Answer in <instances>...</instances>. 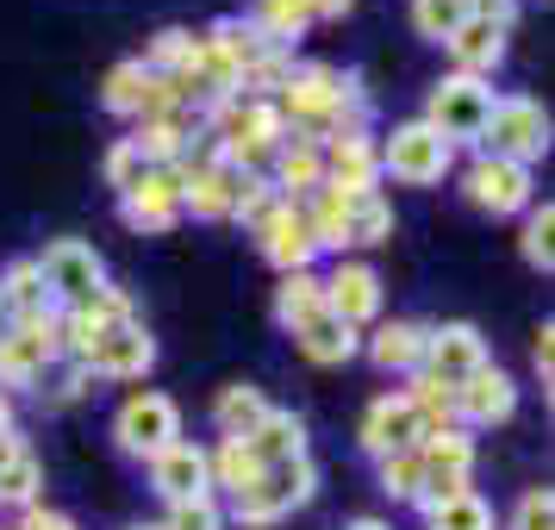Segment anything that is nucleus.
<instances>
[{"instance_id":"nucleus-1","label":"nucleus","mask_w":555,"mask_h":530,"mask_svg":"<svg viewBox=\"0 0 555 530\" xmlns=\"http://www.w3.org/2000/svg\"><path fill=\"white\" fill-rule=\"evenodd\" d=\"M312 493H319V468H312V455H294V462H275L250 493H231L225 518H237L244 530H269V525H281L287 512L312 505Z\"/></svg>"},{"instance_id":"nucleus-2","label":"nucleus","mask_w":555,"mask_h":530,"mask_svg":"<svg viewBox=\"0 0 555 530\" xmlns=\"http://www.w3.org/2000/svg\"><path fill=\"white\" fill-rule=\"evenodd\" d=\"M480 156H505V163H543L550 156V113L530 101V94H500L487 106V126H480Z\"/></svg>"},{"instance_id":"nucleus-3","label":"nucleus","mask_w":555,"mask_h":530,"mask_svg":"<svg viewBox=\"0 0 555 530\" xmlns=\"http://www.w3.org/2000/svg\"><path fill=\"white\" fill-rule=\"evenodd\" d=\"M63 362V312H38L0 331V387H38L44 369Z\"/></svg>"},{"instance_id":"nucleus-4","label":"nucleus","mask_w":555,"mask_h":530,"mask_svg":"<svg viewBox=\"0 0 555 530\" xmlns=\"http://www.w3.org/2000/svg\"><path fill=\"white\" fill-rule=\"evenodd\" d=\"M375 156H380V176L405 181V188H430V181L450 176L455 144H443L425 119H405V126L387 131V144H375Z\"/></svg>"},{"instance_id":"nucleus-5","label":"nucleus","mask_w":555,"mask_h":530,"mask_svg":"<svg viewBox=\"0 0 555 530\" xmlns=\"http://www.w3.org/2000/svg\"><path fill=\"white\" fill-rule=\"evenodd\" d=\"M38 262V275H44V294H51L56 312H69V306H88L94 294L106 287V262L81 237H56L44 256H31Z\"/></svg>"},{"instance_id":"nucleus-6","label":"nucleus","mask_w":555,"mask_h":530,"mask_svg":"<svg viewBox=\"0 0 555 530\" xmlns=\"http://www.w3.org/2000/svg\"><path fill=\"white\" fill-rule=\"evenodd\" d=\"M487 106H493V88L475 76H443L430 88L425 126L443 138V144H475L480 126H487Z\"/></svg>"},{"instance_id":"nucleus-7","label":"nucleus","mask_w":555,"mask_h":530,"mask_svg":"<svg viewBox=\"0 0 555 530\" xmlns=\"http://www.w3.org/2000/svg\"><path fill=\"white\" fill-rule=\"evenodd\" d=\"M113 437H119V450L126 455H163L169 443H181V405L169 393H131L119 405V418H113Z\"/></svg>"},{"instance_id":"nucleus-8","label":"nucleus","mask_w":555,"mask_h":530,"mask_svg":"<svg viewBox=\"0 0 555 530\" xmlns=\"http://www.w3.org/2000/svg\"><path fill=\"white\" fill-rule=\"evenodd\" d=\"M119 219H126L131 231H151V237L176 231L181 225V163H156V169H144L138 188L119 194Z\"/></svg>"},{"instance_id":"nucleus-9","label":"nucleus","mask_w":555,"mask_h":530,"mask_svg":"<svg viewBox=\"0 0 555 530\" xmlns=\"http://www.w3.org/2000/svg\"><path fill=\"white\" fill-rule=\"evenodd\" d=\"M487 369V337H480L475 325H437L425 331V375H437L443 387H462L468 375H480Z\"/></svg>"},{"instance_id":"nucleus-10","label":"nucleus","mask_w":555,"mask_h":530,"mask_svg":"<svg viewBox=\"0 0 555 530\" xmlns=\"http://www.w3.org/2000/svg\"><path fill=\"white\" fill-rule=\"evenodd\" d=\"M156 362V344H151V331L138 325H106L101 337H94V350H88V375H106V380H138L144 369Z\"/></svg>"},{"instance_id":"nucleus-11","label":"nucleus","mask_w":555,"mask_h":530,"mask_svg":"<svg viewBox=\"0 0 555 530\" xmlns=\"http://www.w3.org/2000/svg\"><path fill=\"white\" fill-rule=\"evenodd\" d=\"M462 188H468V201H475L480 212H493V219L530 206V169L525 163H505V156H480Z\"/></svg>"},{"instance_id":"nucleus-12","label":"nucleus","mask_w":555,"mask_h":530,"mask_svg":"<svg viewBox=\"0 0 555 530\" xmlns=\"http://www.w3.org/2000/svg\"><path fill=\"white\" fill-rule=\"evenodd\" d=\"M256 244H262V256L275 262L281 275H294V269H312V256H319V244H312V225H306L300 201H281L262 225H256Z\"/></svg>"},{"instance_id":"nucleus-13","label":"nucleus","mask_w":555,"mask_h":530,"mask_svg":"<svg viewBox=\"0 0 555 530\" xmlns=\"http://www.w3.org/2000/svg\"><path fill=\"white\" fill-rule=\"evenodd\" d=\"M325 188L350 194V201L380 194V156H375V144H369V131H344V138L325 144Z\"/></svg>"},{"instance_id":"nucleus-14","label":"nucleus","mask_w":555,"mask_h":530,"mask_svg":"<svg viewBox=\"0 0 555 530\" xmlns=\"http://www.w3.org/2000/svg\"><path fill=\"white\" fill-rule=\"evenodd\" d=\"M151 487L169 505L201 500V493H212V462H206L201 443H188V437H181V443H169L163 455H151Z\"/></svg>"},{"instance_id":"nucleus-15","label":"nucleus","mask_w":555,"mask_h":530,"mask_svg":"<svg viewBox=\"0 0 555 530\" xmlns=\"http://www.w3.org/2000/svg\"><path fill=\"white\" fill-rule=\"evenodd\" d=\"M231 201H237V169H225L219 156L181 163V212H194V219H231Z\"/></svg>"},{"instance_id":"nucleus-16","label":"nucleus","mask_w":555,"mask_h":530,"mask_svg":"<svg viewBox=\"0 0 555 530\" xmlns=\"http://www.w3.org/2000/svg\"><path fill=\"white\" fill-rule=\"evenodd\" d=\"M325 312L356 331L369 325V319H380V275L369 262H337L325 275Z\"/></svg>"},{"instance_id":"nucleus-17","label":"nucleus","mask_w":555,"mask_h":530,"mask_svg":"<svg viewBox=\"0 0 555 530\" xmlns=\"http://www.w3.org/2000/svg\"><path fill=\"white\" fill-rule=\"evenodd\" d=\"M418 437H425V425H418V412L405 405V393H380L369 412H362V450L375 455H393V450H418Z\"/></svg>"},{"instance_id":"nucleus-18","label":"nucleus","mask_w":555,"mask_h":530,"mask_svg":"<svg viewBox=\"0 0 555 530\" xmlns=\"http://www.w3.org/2000/svg\"><path fill=\"white\" fill-rule=\"evenodd\" d=\"M512 412H518V387H512V375H500L493 362L455 387V425H505Z\"/></svg>"},{"instance_id":"nucleus-19","label":"nucleus","mask_w":555,"mask_h":530,"mask_svg":"<svg viewBox=\"0 0 555 530\" xmlns=\"http://www.w3.org/2000/svg\"><path fill=\"white\" fill-rule=\"evenodd\" d=\"M443 51L455 56V76L487 81V76H493V69L505 63V26H487V20H462V26H455V38L443 44Z\"/></svg>"},{"instance_id":"nucleus-20","label":"nucleus","mask_w":555,"mask_h":530,"mask_svg":"<svg viewBox=\"0 0 555 530\" xmlns=\"http://www.w3.org/2000/svg\"><path fill=\"white\" fill-rule=\"evenodd\" d=\"M369 356H375V369H387V375H418V369H425V325L387 319V325L369 337Z\"/></svg>"},{"instance_id":"nucleus-21","label":"nucleus","mask_w":555,"mask_h":530,"mask_svg":"<svg viewBox=\"0 0 555 530\" xmlns=\"http://www.w3.org/2000/svg\"><path fill=\"white\" fill-rule=\"evenodd\" d=\"M201 131V119L194 113H176V119H138V131H131V151L144 156V163H188V138Z\"/></svg>"},{"instance_id":"nucleus-22","label":"nucleus","mask_w":555,"mask_h":530,"mask_svg":"<svg viewBox=\"0 0 555 530\" xmlns=\"http://www.w3.org/2000/svg\"><path fill=\"white\" fill-rule=\"evenodd\" d=\"M275 194L281 201H306V194H319L325 188V151H312V144H281L275 156Z\"/></svg>"},{"instance_id":"nucleus-23","label":"nucleus","mask_w":555,"mask_h":530,"mask_svg":"<svg viewBox=\"0 0 555 530\" xmlns=\"http://www.w3.org/2000/svg\"><path fill=\"white\" fill-rule=\"evenodd\" d=\"M294 344H300L306 362H319V369H337V362H350L356 350H362V337H356V325H344V319H331V312H319L312 325L294 331Z\"/></svg>"},{"instance_id":"nucleus-24","label":"nucleus","mask_w":555,"mask_h":530,"mask_svg":"<svg viewBox=\"0 0 555 530\" xmlns=\"http://www.w3.org/2000/svg\"><path fill=\"white\" fill-rule=\"evenodd\" d=\"M0 312H7V325L51 312V294H44V275H38V262H31V256L7 262V275H0Z\"/></svg>"},{"instance_id":"nucleus-25","label":"nucleus","mask_w":555,"mask_h":530,"mask_svg":"<svg viewBox=\"0 0 555 530\" xmlns=\"http://www.w3.org/2000/svg\"><path fill=\"white\" fill-rule=\"evenodd\" d=\"M306 225H312V244L319 250H350V194H337V188H319V194H306L300 201Z\"/></svg>"},{"instance_id":"nucleus-26","label":"nucleus","mask_w":555,"mask_h":530,"mask_svg":"<svg viewBox=\"0 0 555 530\" xmlns=\"http://www.w3.org/2000/svg\"><path fill=\"white\" fill-rule=\"evenodd\" d=\"M319 312H325V275H312V269L281 275V287H275V319H281V331L312 325Z\"/></svg>"},{"instance_id":"nucleus-27","label":"nucleus","mask_w":555,"mask_h":530,"mask_svg":"<svg viewBox=\"0 0 555 530\" xmlns=\"http://www.w3.org/2000/svg\"><path fill=\"white\" fill-rule=\"evenodd\" d=\"M206 462H212V487H225V493H250L256 480L269 475V462L244 437H225L219 450H206Z\"/></svg>"},{"instance_id":"nucleus-28","label":"nucleus","mask_w":555,"mask_h":530,"mask_svg":"<svg viewBox=\"0 0 555 530\" xmlns=\"http://www.w3.org/2000/svg\"><path fill=\"white\" fill-rule=\"evenodd\" d=\"M244 443H250V450L262 455L269 468H275V462H294V455H306V425L294 418V412H275V405H269V412H262V425H256Z\"/></svg>"},{"instance_id":"nucleus-29","label":"nucleus","mask_w":555,"mask_h":530,"mask_svg":"<svg viewBox=\"0 0 555 530\" xmlns=\"http://www.w3.org/2000/svg\"><path fill=\"white\" fill-rule=\"evenodd\" d=\"M38 487H44L38 455H31L20 437L0 443V505H38Z\"/></svg>"},{"instance_id":"nucleus-30","label":"nucleus","mask_w":555,"mask_h":530,"mask_svg":"<svg viewBox=\"0 0 555 530\" xmlns=\"http://www.w3.org/2000/svg\"><path fill=\"white\" fill-rule=\"evenodd\" d=\"M418 455H425V468H443V475H475V437H468V425L425 430Z\"/></svg>"},{"instance_id":"nucleus-31","label":"nucleus","mask_w":555,"mask_h":530,"mask_svg":"<svg viewBox=\"0 0 555 530\" xmlns=\"http://www.w3.org/2000/svg\"><path fill=\"white\" fill-rule=\"evenodd\" d=\"M400 393H405V405L418 412V425H425V430L455 425V387H443L437 375H425V369H418V375H412V387H400Z\"/></svg>"},{"instance_id":"nucleus-32","label":"nucleus","mask_w":555,"mask_h":530,"mask_svg":"<svg viewBox=\"0 0 555 530\" xmlns=\"http://www.w3.org/2000/svg\"><path fill=\"white\" fill-rule=\"evenodd\" d=\"M144 81H151L144 56L113 63V76H106V88H101V106H106V113H126V119H138V106H144Z\"/></svg>"},{"instance_id":"nucleus-33","label":"nucleus","mask_w":555,"mask_h":530,"mask_svg":"<svg viewBox=\"0 0 555 530\" xmlns=\"http://www.w3.org/2000/svg\"><path fill=\"white\" fill-rule=\"evenodd\" d=\"M262 412H269L262 387H225V393H219V405H212V418H219V430H225V437H250V430L262 425Z\"/></svg>"},{"instance_id":"nucleus-34","label":"nucleus","mask_w":555,"mask_h":530,"mask_svg":"<svg viewBox=\"0 0 555 530\" xmlns=\"http://www.w3.org/2000/svg\"><path fill=\"white\" fill-rule=\"evenodd\" d=\"M262 38H275L281 51H287V38H300L312 26V7L306 0H256V20H250Z\"/></svg>"},{"instance_id":"nucleus-35","label":"nucleus","mask_w":555,"mask_h":530,"mask_svg":"<svg viewBox=\"0 0 555 530\" xmlns=\"http://www.w3.org/2000/svg\"><path fill=\"white\" fill-rule=\"evenodd\" d=\"M425 525H430V530H493V505H487L475 487H468V493L443 500L437 512H425Z\"/></svg>"},{"instance_id":"nucleus-36","label":"nucleus","mask_w":555,"mask_h":530,"mask_svg":"<svg viewBox=\"0 0 555 530\" xmlns=\"http://www.w3.org/2000/svg\"><path fill=\"white\" fill-rule=\"evenodd\" d=\"M418 487H425V455L418 450H393V455H380V493L387 500H418Z\"/></svg>"},{"instance_id":"nucleus-37","label":"nucleus","mask_w":555,"mask_h":530,"mask_svg":"<svg viewBox=\"0 0 555 530\" xmlns=\"http://www.w3.org/2000/svg\"><path fill=\"white\" fill-rule=\"evenodd\" d=\"M462 20H468L462 0H412V26H418V38H430V44H450Z\"/></svg>"},{"instance_id":"nucleus-38","label":"nucleus","mask_w":555,"mask_h":530,"mask_svg":"<svg viewBox=\"0 0 555 530\" xmlns=\"http://www.w3.org/2000/svg\"><path fill=\"white\" fill-rule=\"evenodd\" d=\"M275 206H281V194H275V181L269 176H237V201H231V219H237V225L256 231Z\"/></svg>"},{"instance_id":"nucleus-39","label":"nucleus","mask_w":555,"mask_h":530,"mask_svg":"<svg viewBox=\"0 0 555 530\" xmlns=\"http://www.w3.org/2000/svg\"><path fill=\"white\" fill-rule=\"evenodd\" d=\"M387 237H393V206L380 194L350 201V244H387Z\"/></svg>"},{"instance_id":"nucleus-40","label":"nucleus","mask_w":555,"mask_h":530,"mask_svg":"<svg viewBox=\"0 0 555 530\" xmlns=\"http://www.w3.org/2000/svg\"><path fill=\"white\" fill-rule=\"evenodd\" d=\"M194 63V31H156V44H151V56H144V69L151 76H181Z\"/></svg>"},{"instance_id":"nucleus-41","label":"nucleus","mask_w":555,"mask_h":530,"mask_svg":"<svg viewBox=\"0 0 555 530\" xmlns=\"http://www.w3.org/2000/svg\"><path fill=\"white\" fill-rule=\"evenodd\" d=\"M550 231H555V206H530V219H525V262L530 269H543L550 275L555 269V244H550Z\"/></svg>"},{"instance_id":"nucleus-42","label":"nucleus","mask_w":555,"mask_h":530,"mask_svg":"<svg viewBox=\"0 0 555 530\" xmlns=\"http://www.w3.org/2000/svg\"><path fill=\"white\" fill-rule=\"evenodd\" d=\"M163 530H225V505L212 500V493L181 500V505H169V525H163Z\"/></svg>"},{"instance_id":"nucleus-43","label":"nucleus","mask_w":555,"mask_h":530,"mask_svg":"<svg viewBox=\"0 0 555 530\" xmlns=\"http://www.w3.org/2000/svg\"><path fill=\"white\" fill-rule=\"evenodd\" d=\"M512 530H555V493L550 487L518 493V505H512Z\"/></svg>"},{"instance_id":"nucleus-44","label":"nucleus","mask_w":555,"mask_h":530,"mask_svg":"<svg viewBox=\"0 0 555 530\" xmlns=\"http://www.w3.org/2000/svg\"><path fill=\"white\" fill-rule=\"evenodd\" d=\"M144 169H151V163H144V156L131 151V138H119V144L106 151V188H119V194H131Z\"/></svg>"},{"instance_id":"nucleus-45","label":"nucleus","mask_w":555,"mask_h":530,"mask_svg":"<svg viewBox=\"0 0 555 530\" xmlns=\"http://www.w3.org/2000/svg\"><path fill=\"white\" fill-rule=\"evenodd\" d=\"M468 7V20H487V26H505L512 31V13H518V0H462Z\"/></svg>"},{"instance_id":"nucleus-46","label":"nucleus","mask_w":555,"mask_h":530,"mask_svg":"<svg viewBox=\"0 0 555 530\" xmlns=\"http://www.w3.org/2000/svg\"><path fill=\"white\" fill-rule=\"evenodd\" d=\"M88 369H81V362H69V369H63V375H56V400L69 405V400H81V393H88Z\"/></svg>"},{"instance_id":"nucleus-47","label":"nucleus","mask_w":555,"mask_h":530,"mask_svg":"<svg viewBox=\"0 0 555 530\" xmlns=\"http://www.w3.org/2000/svg\"><path fill=\"white\" fill-rule=\"evenodd\" d=\"M530 362H537V375L550 380V369H555V331H550V325L537 331V344H530Z\"/></svg>"},{"instance_id":"nucleus-48","label":"nucleus","mask_w":555,"mask_h":530,"mask_svg":"<svg viewBox=\"0 0 555 530\" xmlns=\"http://www.w3.org/2000/svg\"><path fill=\"white\" fill-rule=\"evenodd\" d=\"M20 530H76V525H69L63 512H44V505H31V512H26V525H20Z\"/></svg>"},{"instance_id":"nucleus-49","label":"nucleus","mask_w":555,"mask_h":530,"mask_svg":"<svg viewBox=\"0 0 555 530\" xmlns=\"http://www.w3.org/2000/svg\"><path fill=\"white\" fill-rule=\"evenodd\" d=\"M312 7V20H337V13H350L356 0H306Z\"/></svg>"},{"instance_id":"nucleus-50","label":"nucleus","mask_w":555,"mask_h":530,"mask_svg":"<svg viewBox=\"0 0 555 530\" xmlns=\"http://www.w3.org/2000/svg\"><path fill=\"white\" fill-rule=\"evenodd\" d=\"M0 443H13V405H7V393H0Z\"/></svg>"},{"instance_id":"nucleus-51","label":"nucleus","mask_w":555,"mask_h":530,"mask_svg":"<svg viewBox=\"0 0 555 530\" xmlns=\"http://www.w3.org/2000/svg\"><path fill=\"white\" fill-rule=\"evenodd\" d=\"M350 530H393V525H380V518H356Z\"/></svg>"},{"instance_id":"nucleus-52","label":"nucleus","mask_w":555,"mask_h":530,"mask_svg":"<svg viewBox=\"0 0 555 530\" xmlns=\"http://www.w3.org/2000/svg\"><path fill=\"white\" fill-rule=\"evenodd\" d=\"M131 530H163V525H131Z\"/></svg>"}]
</instances>
